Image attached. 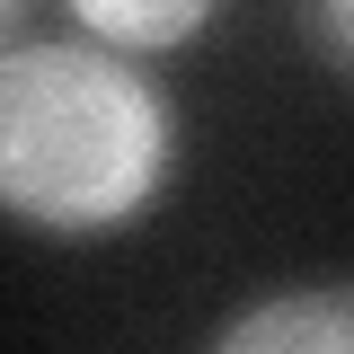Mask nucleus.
<instances>
[{"instance_id":"1","label":"nucleus","mask_w":354,"mask_h":354,"mask_svg":"<svg viewBox=\"0 0 354 354\" xmlns=\"http://www.w3.org/2000/svg\"><path fill=\"white\" fill-rule=\"evenodd\" d=\"M169 169V115L115 53H0V204L44 230H106L142 213Z\"/></svg>"},{"instance_id":"2","label":"nucleus","mask_w":354,"mask_h":354,"mask_svg":"<svg viewBox=\"0 0 354 354\" xmlns=\"http://www.w3.org/2000/svg\"><path fill=\"white\" fill-rule=\"evenodd\" d=\"M230 354H354V283L346 292H283L266 310H239L221 328Z\"/></svg>"},{"instance_id":"3","label":"nucleus","mask_w":354,"mask_h":354,"mask_svg":"<svg viewBox=\"0 0 354 354\" xmlns=\"http://www.w3.org/2000/svg\"><path fill=\"white\" fill-rule=\"evenodd\" d=\"M106 44H133V53H160V44H186L204 27L213 0H71Z\"/></svg>"},{"instance_id":"4","label":"nucleus","mask_w":354,"mask_h":354,"mask_svg":"<svg viewBox=\"0 0 354 354\" xmlns=\"http://www.w3.org/2000/svg\"><path fill=\"white\" fill-rule=\"evenodd\" d=\"M310 27L328 36L337 62H354V0H310Z\"/></svg>"},{"instance_id":"5","label":"nucleus","mask_w":354,"mask_h":354,"mask_svg":"<svg viewBox=\"0 0 354 354\" xmlns=\"http://www.w3.org/2000/svg\"><path fill=\"white\" fill-rule=\"evenodd\" d=\"M18 27H27V0H0V44L18 36Z\"/></svg>"}]
</instances>
